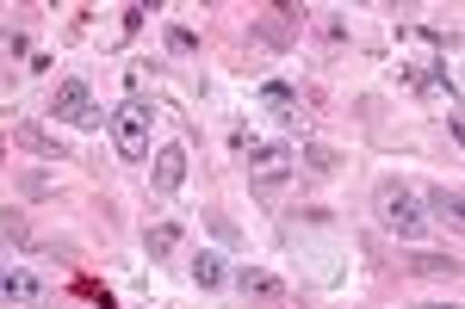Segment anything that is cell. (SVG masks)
<instances>
[{"label":"cell","mask_w":465,"mask_h":309,"mask_svg":"<svg viewBox=\"0 0 465 309\" xmlns=\"http://www.w3.org/2000/svg\"><path fill=\"white\" fill-rule=\"evenodd\" d=\"M372 223H379L385 236H397V241H416L422 229H429L422 198H416L403 179H379V186H372Z\"/></svg>","instance_id":"obj_1"},{"label":"cell","mask_w":465,"mask_h":309,"mask_svg":"<svg viewBox=\"0 0 465 309\" xmlns=\"http://www.w3.org/2000/svg\"><path fill=\"white\" fill-rule=\"evenodd\" d=\"M112 142H118V155H124V161H149V130H155V105L149 100H137V93H131V100H118L112 105Z\"/></svg>","instance_id":"obj_2"},{"label":"cell","mask_w":465,"mask_h":309,"mask_svg":"<svg viewBox=\"0 0 465 309\" xmlns=\"http://www.w3.org/2000/svg\"><path fill=\"white\" fill-rule=\"evenodd\" d=\"M50 118H63V124H81V130H100V105H94V87L69 74L56 93H50Z\"/></svg>","instance_id":"obj_3"},{"label":"cell","mask_w":465,"mask_h":309,"mask_svg":"<svg viewBox=\"0 0 465 309\" xmlns=\"http://www.w3.org/2000/svg\"><path fill=\"white\" fill-rule=\"evenodd\" d=\"M292 149L286 142H261V149H254L249 155V179H254V192H261V198H280V186H286L292 179Z\"/></svg>","instance_id":"obj_4"},{"label":"cell","mask_w":465,"mask_h":309,"mask_svg":"<svg viewBox=\"0 0 465 309\" xmlns=\"http://www.w3.org/2000/svg\"><path fill=\"white\" fill-rule=\"evenodd\" d=\"M186 168H193V155H186L180 142H162V149L149 155V186L168 198V192H180V186H186Z\"/></svg>","instance_id":"obj_5"},{"label":"cell","mask_w":465,"mask_h":309,"mask_svg":"<svg viewBox=\"0 0 465 309\" xmlns=\"http://www.w3.org/2000/svg\"><path fill=\"white\" fill-rule=\"evenodd\" d=\"M0 304L6 309H37L44 304V278L32 266H0Z\"/></svg>","instance_id":"obj_6"},{"label":"cell","mask_w":465,"mask_h":309,"mask_svg":"<svg viewBox=\"0 0 465 309\" xmlns=\"http://www.w3.org/2000/svg\"><path fill=\"white\" fill-rule=\"evenodd\" d=\"M230 285H236L242 297H254V304H286V297H292L286 278L267 273V266H236V273H230Z\"/></svg>","instance_id":"obj_7"},{"label":"cell","mask_w":465,"mask_h":309,"mask_svg":"<svg viewBox=\"0 0 465 309\" xmlns=\"http://www.w3.org/2000/svg\"><path fill=\"white\" fill-rule=\"evenodd\" d=\"M180 241H186V223H180V217H155V223L143 229V254L149 260H174Z\"/></svg>","instance_id":"obj_8"},{"label":"cell","mask_w":465,"mask_h":309,"mask_svg":"<svg viewBox=\"0 0 465 309\" xmlns=\"http://www.w3.org/2000/svg\"><path fill=\"white\" fill-rule=\"evenodd\" d=\"M261 105H267L286 130H304V124H311V118H304V105H298V93H292L286 81H267V87H261Z\"/></svg>","instance_id":"obj_9"},{"label":"cell","mask_w":465,"mask_h":309,"mask_svg":"<svg viewBox=\"0 0 465 309\" xmlns=\"http://www.w3.org/2000/svg\"><path fill=\"white\" fill-rule=\"evenodd\" d=\"M422 217H429V223H447V229H460V223H465V198H460V186H434L429 198H422Z\"/></svg>","instance_id":"obj_10"},{"label":"cell","mask_w":465,"mask_h":309,"mask_svg":"<svg viewBox=\"0 0 465 309\" xmlns=\"http://www.w3.org/2000/svg\"><path fill=\"white\" fill-rule=\"evenodd\" d=\"M193 285H199V291H223V285H230V260L212 254V247H199V254H193Z\"/></svg>","instance_id":"obj_11"},{"label":"cell","mask_w":465,"mask_h":309,"mask_svg":"<svg viewBox=\"0 0 465 309\" xmlns=\"http://www.w3.org/2000/svg\"><path fill=\"white\" fill-rule=\"evenodd\" d=\"M292 168H304L311 179H329V173L341 168V155H335V149H322V142H311L304 155H292Z\"/></svg>","instance_id":"obj_12"},{"label":"cell","mask_w":465,"mask_h":309,"mask_svg":"<svg viewBox=\"0 0 465 309\" xmlns=\"http://www.w3.org/2000/svg\"><path fill=\"white\" fill-rule=\"evenodd\" d=\"M410 273H422V278H460V260H447V254H416V260H410Z\"/></svg>","instance_id":"obj_13"},{"label":"cell","mask_w":465,"mask_h":309,"mask_svg":"<svg viewBox=\"0 0 465 309\" xmlns=\"http://www.w3.org/2000/svg\"><path fill=\"white\" fill-rule=\"evenodd\" d=\"M254 149H261V137H254L249 124H230V155H236V161H249Z\"/></svg>","instance_id":"obj_14"},{"label":"cell","mask_w":465,"mask_h":309,"mask_svg":"<svg viewBox=\"0 0 465 309\" xmlns=\"http://www.w3.org/2000/svg\"><path fill=\"white\" fill-rule=\"evenodd\" d=\"M168 56H199V37L186 25H168Z\"/></svg>","instance_id":"obj_15"},{"label":"cell","mask_w":465,"mask_h":309,"mask_svg":"<svg viewBox=\"0 0 465 309\" xmlns=\"http://www.w3.org/2000/svg\"><path fill=\"white\" fill-rule=\"evenodd\" d=\"M0 50H6V56H25V63H32V43H25V32H0Z\"/></svg>","instance_id":"obj_16"},{"label":"cell","mask_w":465,"mask_h":309,"mask_svg":"<svg viewBox=\"0 0 465 309\" xmlns=\"http://www.w3.org/2000/svg\"><path fill=\"white\" fill-rule=\"evenodd\" d=\"M25 149H37V155H50V161H63V149L44 137V130H25Z\"/></svg>","instance_id":"obj_17"},{"label":"cell","mask_w":465,"mask_h":309,"mask_svg":"<svg viewBox=\"0 0 465 309\" xmlns=\"http://www.w3.org/2000/svg\"><path fill=\"white\" fill-rule=\"evenodd\" d=\"M205 223H212V236H217V241H236V223H230L223 210H205Z\"/></svg>","instance_id":"obj_18"},{"label":"cell","mask_w":465,"mask_h":309,"mask_svg":"<svg viewBox=\"0 0 465 309\" xmlns=\"http://www.w3.org/2000/svg\"><path fill=\"white\" fill-rule=\"evenodd\" d=\"M422 309H460V304H422Z\"/></svg>","instance_id":"obj_19"},{"label":"cell","mask_w":465,"mask_h":309,"mask_svg":"<svg viewBox=\"0 0 465 309\" xmlns=\"http://www.w3.org/2000/svg\"><path fill=\"white\" fill-rule=\"evenodd\" d=\"M0 266H6V247H0Z\"/></svg>","instance_id":"obj_20"}]
</instances>
